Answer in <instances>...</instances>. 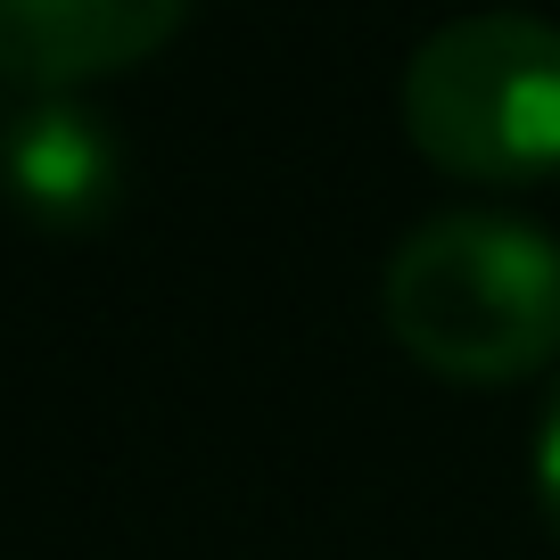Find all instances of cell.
Returning <instances> with one entry per match:
<instances>
[{"label": "cell", "instance_id": "obj_1", "mask_svg": "<svg viewBox=\"0 0 560 560\" xmlns=\"http://www.w3.org/2000/svg\"><path fill=\"white\" fill-rule=\"evenodd\" d=\"M387 338L454 387H511L560 354V240L494 207L429 214L380 272Z\"/></svg>", "mask_w": 560, "mask_h": 560}, {"label": "cell", "instance_id": "obj_2", "mask_svg": "<svg viewBox=\"0 0 560 560\" xmlns=\"http://www.w3.org/2000/svg\"><path fill=\"white\" fill-rule=\"evenodd\" d=\"M404 132L438 174L552 182L560 174V25L536 9L454 18L404 67Z\"/></svg>", "mask_w": 560, "mask_h": 560}, {"label": "cell", "instance_id": "obj_3", "mask_svg": "<svg viewBox=\"0 0 560 560\" xmlns=\"http://www.w3.org/2000/svg\"><path fill=\"white\" fill-rule=\"evenodd\" d=\"M190 25V0H0V83L58 91L158 58Z\"/></svg>", "mask_w": 560, "mask_h": 560}, {"label": "cell", "instance_id": "obj_4", "mask_svg": "<svg viewBox=\"0 0 560 560\" xmlns=\"http://www.w3.org/2000/svg\"><path fill=\"white\" fill-rule=\"evenodd\" d=\"M0 198L34 231H100L124 207V140L67 91L18 107L0 124Z\"/></svg>", "mask_w": 560, "mask_h": 560}, {"label": "cell", "instance_id": "obj_5", "mask_svg": "<svg viewBox=\"0 0 560 560\" xmlns=\"http://www.w3.org/2000/svg\"><path fill=\"white\" fill-rule=\"evenodd\" d=\"M527 470H536V503H544V520H552V536H560V380H552L544 420H536V454H527Z\"/></svg>", "mask_w": 560, "mask_h": 560}]
</instances>
